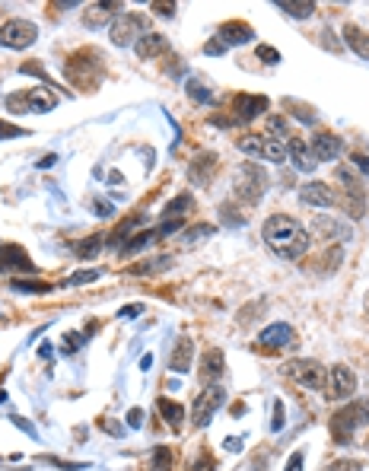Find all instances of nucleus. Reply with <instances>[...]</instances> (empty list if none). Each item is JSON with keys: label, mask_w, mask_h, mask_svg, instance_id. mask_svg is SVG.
<instances>
[{"label": "nucleus", "mask_w": 369, "mask_h": 471, "mask_svg": "<svg viewBox=\"0 0 369 471\" xmlns=\"http://www.w3.org/2000/svg\"><path fill=\"white\" fill-rule=\"evenodd\" d=\"M344 38H347V45H350L353 54H360L363 61H369V32H366V29H360V26L347 23V26H344Z\"/></svg>", "instance_id": "obj_25"}, {"label": "nucleus", "mask_w": 369, "mask_h": 471, "mask_svg": "<svg viewBox=\"0 0 369 471\" xmlns=\"http://www.w3.org/2000/svg\"><path fill=\"white\" fill-rule=\"evenodd\" d=\"M6 398V392H4V388H0V401H4Z\"/></svg>", "instance_id": "obj_55"}, {"label": "nucleus", "mask_w": 369, "mask_h": 471, "mask_svg": "<svg viewBox=\"0 0 369 471\" xmlns=\"http://www.w3.org/2000/svg\"><path fill=\"white\" fill-rule=\"evenodd\" d=\"M169 264H172V258H169V255H162V258H150V262H140V264H134V268H131V274H137V277H147V274H156V271H166Z\"/></svg>", "instance_id": "obj_30"}, {"label": "nucleus", "mask_w": 369, "mask_h": 471, "mask_svg": "<svg viewBox=\"0 0 369 471\" xmlns=\"http://www.w3.org/2000/svg\"><path fill=\"white\" fill-rule=\"evenodd\" d=\"M258 344L268 351H280V347H293V328L286 322H274L258 334Z\"/></svg>", "instance_id": "obj_19"}, {"label": "nucleus", "mask_w": 369, "mask_h": 471, "mask_svg": "<svg viewBox=\"0 0 369 471\" xmlns=\"http://www.w3.org/2000/svg\"><path fill=\"white\" fill-rule=\"evenodd\" d=\"M286 108L290 112H299V121H306V125H316V108H309V105H303V102H286Z\"/></svg>", "instance_id": "obj_37"}, {"label": "nucleus", "mask_w": 369, "mask_h": 471, "mask_svg": "<svg viewBox=\"0 0 369 471\" xmlns=\"http://www.w3.org/2000/svg\"><path fill=\"white\" fill-rule=\"evenodd\" d=\"M140 312H143V306L134 303V306H125V309L118 312V319H134V316H140Z\"/></svg>", "instance_id": "obj_50"}, {"label": "nucleus", "mask_w": 369, "mask_h": 471, "mask_svg": "<svg viewBox=\"0 0 369 471\" xmlns=\"http://www.w3.org/2000/svg\"><path fill=\"white\" fill-rule=\"evenodd\" d=\"M156 411L169 420V427H172V430H182L184 405H179V401H172V398H156Z\"/></svg>", "instance_id": "obj_26"}, {"label": "nucleus", "mask_w": 369, "mask_h": 471, "mask_svg": "<svg viewBox=\"0 0 369 471\" xmlns=\"http://www.w3.org/2000/svg\"><path fill=\"white\" fill-rule=\"evenodd\" d=\"M325 392L328 398L334 401H347L353 392H357V376H353V370L347 363H334L331 370H328L325 376Z\"/></svg>", "instance_id": "obj_9"}, {"label": "nucleus", "mask_w": 369, "mask_h": 471, "mask_svg": "<svg viewBox=\"0 0 369 471\" xmlns=\"http://www.w3.org/2000/svg\"><path fill=\"white\" fill-rule=\"evenodd\" d=\"M255 58L264 61V64H280V51H277V48H271V45H258Z\"/></svg>", "instance_id": "obj_38"}, {"label": "nucleus", "mask_w": 369, "mask_h": 471, "mask_svg": "<svg viewBox=\"0 0 369 471\" xmlns=\"http://www.w3.org/2000/svg\"><path fill=\"white\" fill-rule=\"evenodd\" d=\"M19 73H36L38 80H45V83H51V77H48V73L42 71V67H38V61H26V64L19 67Z\"/></svg>", "instance_id": "obj_40"}, {"label": "nucleus", "mask_w": 369, "mask_h": 471, "mask_svg": "<svg viewBox=\"0 0 369 471\" xmlns=\"http://www.w3.org/2000/svg\"><path fill=\"white\" fill-rule=\"evenodd\" d=\"M303 462H306V452L296 449V452L290 455V462H286V471H303Z\"/></svg>", "instance_id": "obj_45"}, {"label": "nucleus", "mask_w": 369, "mask_h": 471, "mask_svg": "<svg viewBox=\"0 0 369 471\" xmlns=\"http://www.w3.org/2000/svg\"><path fill=\"white\" fill-rule=\"evenodd\" d=\"M217 38H223V45H249L255 38V29H251L245 19H227V23L217 29Z\"/></svg>", "instance_id": "obj_18"}, {"label": "nucleus", "mask_w": 369, "mask_h": 471, "mask_svg": "<svg viewBox=\"0 0 369 471\" xmlns=\"http://www.w3.org/2000/svg\"><path fill=\"white\" fill-rule=\"evenodd\" d=\"M38 38V26L32 19H6L0 26V48H13V51H23L32 48Z\"/></svg>", "instance_id": "obj_7"}, {"label": "nucleus", "mask_w": 369, "mask_h": 471, "mask_svg": "<svg viewBox=\"0 0 369 471\" xmlns=\"http://www.w3.org/2000/svg\"><path fill=\"white\" fill-rule=\"evenodd\" d=\"M214 468H217V462L210 459V452H201L197 455V462L191 465V471H214Z\"/></svg>", "instance_id": "obj_42"}, {"label": "nucleus", "mask_w": 369, "mask_h": 471, "mask_svg": "<svg viewBox=\"0 0 369 471\" xmlns=\"http://www.w3.org/2000/svg\"><path fill=\"white\" fill-rule=\"evenodd\" d=\"M223 370H227V357H223L220 347H207L201 357V382L204 385H217V379L223 376Z\"/></svg>", "instance_id": "obj_16"}, {"label": "nucleus", "mask_w": 369, "mask_h": 471, "mask_svg": "<svg viewBox=\"0 0 369 471\" xmlns=\"http://www.w3.org/2000/svg\"><path fill=\"white\" fill-rule=\"evenodd\" d=\"M0 271L4 274H36V264L26 255L23 245L16 242H0Z\"/></svg>", "instance_id": "obj_12"}, {"label": "nucleus", "mask_w": 369, "mask_h": 471, "mask_svg": "<svg viewBox=\"0 0 369 471\" xmlns=\"http://www.w3.org/2000/svg\"><path fill=\"white\" fill-rule=\"evenodd\" d=\"M23 134H26V128L10 125V121L0 118V140H6V138H23Z\"/></svg>", "instance_id": "obj_39"}, {"label": "nucleus", "mask_w": 369, "mask_h": 471, "mask_svg": "<svg viewBox=\"0 0 369 471\" xmlns=\"http://www.w3.org/2000/svg\"><path fill=\"white\" fill-rule=\"evenodd\" d=\"M369 424V401H350L331 418V436L338 442H350L360 427Z\"/></svg>", "instance_id": "obj_3"}, {"label": "nucleus", "mask_w": 369, "mask_h": 471, "mask_svg": "<svg viewBox=\"0 0 369 471\" xmlns=\"http://www.w3.org/2000/svg\"><path fill=\"white\" fill-rule=\"evenodd\" d=\"M341 147H344V143H341V138L331 131H318V134H312V140H309V150H312V156H316V162L338 160Z\"/></svg>", "instance_id": "obj_15"}, {"label": "nucleus", "mask_w": 369, "mask_h": 471, "mask_svg": "<svg viewBox=\"0 0 369 471\" xmlns=\"http://www.w3.org/2000/svg\"><path fill=\"white\" fill-rule=\"evenodd\" d=\"M58 105V95H54L48 86H32V90H19L13 95H6V108L13 115H26V112H36V115H45Z\"/></svg>", "instance_id": "obj_4"}, {"label": "nucleus", "mask_w": 369, "mask_h": 471, "mask_svg": "<svg viewBox=\"0 0 369 471\" xmlns=\"http://www.w3.org/2000/svg\"><path fill=\"white\" fill-rule=\"evenodd\" d=\"M143 26H147V19H143L140 13H118V16L112 19V26H108V36H112L115 45H131L140 38Z\"/></svg>", "instance_id": "obj_11"}, {"label": "nucleus", "mask_w": 369, "mask_h": 471, "mask_svg": "<svg viewBox=\"0 0 369 471\" xmlns=\"http://www.w3.org/2000/svg\"><path fill=\"white\" fill-rule=\"evenodd\" d=\"M277 6L284 13H290L293 19H306L316 13V4H309V0H303V4H296V0H277Z\"/></svg>", "instance_id": "obj_29"}, {"label": "nucleus", "mask_w": 369, "mask_h": 471, "mask_svg": "<svg viewBox=\"0 0 369 471\" xmlns=\"http://www.w3.org/2000/svg\"><path fill=\"white\" fill-rule=\"evenodd\" d=\"M156 239H162V229L156 227V229H147V233H140V236H131L128 239V245H121V255H137V252H143L150 242H156Z\"/></svg>", "instance_id": "obj_27"}, {"label": "nucleus", "mask_w": 369, "mask_h": 471, "mask_svg": "<svg viewBox=\"0 0 369 471\" xmlns=\"http://www.w3.org/2000/svg\"><path fill=\"white\" fill-rule=\"evenodd\" d=\"M350 162H353V169H357L360 175H369V156H363V153H353V156H350Z\"/></svg>", "instance_id": "obj_44"}, {"label": "nucleus", "mask_w": 369, "mask_h": 471, "mask_svg": "<svg viewBox=\"0 0 369 471\" xmlns=\"http://www.w3.org/2000/svg\"><path fill=\"white\" fill-rule=\"evenodd\" d=\"M134 51H137V58L150 61V58H160L162 51H169V42H166V36H160V32H143L137 38V45H134Z\"/></svg>", "instance_id": "obj_23"}, {"label": "nucleus", "mask_w": 369, "mask_h": 471, "mask_svg": "<svg viewBox=\"0 0 369 471\" xmlns=\"http://www.w3.org/2000/svg\"><path fill=\"white\" fill-rule=\"evenodd\" d=\"M271 427L274 430H284V401H274V420H271Z\"/></svg>", "instance_id": "obj_48"}, {"label": "nucleus", "mask_w": 369, "mask_h": 471, "mask_svg": "<svg viewBox=\"0 0 369 471\" xmlns=\"http://www.w3.org/2000/svg\"><path fill=\"white\" fill-rule=\"evenodd\" d=\"M227 51V45L220 42V38H210L207 45H204V54H210V58H217V54H223Z\"/></svg>", "instance_id": "obj_46"}, {"label": "nucleus", "mask_w": 369, "mask_h": 471, "mask_svg": "<svg viewBox=\"0 0 369 471\" xmlns=\"http://www.w3.org/2000/svg\"><path fill=\"white\" fill-rule=\"evenodd\" d=\"M264 191H268V175H264V169L255 166V162H245V166L239 169L236 197L245 204H258L264 197Z\"/></svg>", "instance_id": "obj_5"}, {"label": "nucleus", "mask_w": 369, "mask_h": 471, "mask_svg": "<svg viewBox=\"0 0 369 471\" xmlns=\"http://www.w3.org/2000/svg\"><path fill=\"white\" fill-rule=\"evenodd\" d=\"M286 156L293 160V166L299 172H312L316 169V156L309 150V140H303V138H286Z\"/></svg>", "instance_id": "obj_20"}, {"label": "nucleus", "mask_w": 369, "mask_h": 471, "mask_svg": "<svg viewBox=\"0 0 369 471\" xmlns=\"http://www.w3.org/2000/svg\"><path fill=\"white\" fill-rule=\"evenodd\" d=\"M264 131H268V138H274V140H286V118L284 115H271V118L264 121Z\"/></svg>", "instance_id": "obj_34"}, {"label": "nucleus", "mask_w": 369, "mask_h": 471, "mask_svg": "<svg viewBox=\"0 0 369 471\" xmlns=\"http://www.w3.org/2000/svg\"><path fill=\"white\" fill-rule=\"evenodd\" d=\"M191 357H194V344H191V338H179V341H175L172 357H169V370H172V373L191 370Z\"/></svg>", "instance_id": "obj_24"}, {"label": "nucleus", "mask_w": 369, "mask_h": 471, "mask_svg": "<svg viewBox=\"0 0 369 471\" xmlns=\"http://www.w3.org/2000/svg\"><path fill=\"white\" fill-rule=\"evenodd\" d=\"M214 172H217V153H197L194 160H191V166H188V182L191 185H210V179H214Z\"/></svg>", "instance_id": "obj_17"}, {"label": "nucleus", "mask_w": 369, "mask_h": 471, "mask_svg": "<svg viewBox=\"0 0 369 471\" xmlns=\"http://www.w3.org/2000/svg\"><path fill=\"white\" fill-rule=\"evenodd\" d=\"M150 471H172V449H169V446H156L153 459H150Z\"/></svg>", "instance_id": "obj_33"}, {"label": "nucleus", "mask_w": 369, "mask_h": 471, "mask_svg": "<svg viewBox=\"0 0 369 471\" xmlns=\"http://www.w3.org/2000/svg\"><path fill=\"white\" fill-rule=\"evenodd\" d=\"M99 277H102V271H77L67 284H90V281H99Z\"/></svg>", "instance_id": "obj_41"}, {"label": "nucleus", "mask_w": 369, "mask_h": 471, "mask_svg": "<svg viewBox=\"0 0 369 471\" xmlns=\"http://www.w3.org/2000/svg\"><path fill=\"white\" fill-rule=\"evenodd\" d=\"M93 210L99 217H105V220H108V217H115V207H112V204H105V201H93Z\"/></svg>", "instance_id": "obj_49"}, {"label": "nucleus", "mask_w": 369, "mask_h": 471, "mask_svg": "<svg viewBox=\"0 0 369 471\" xmlns=\"http://www.w3.org/2000/svg\"><path fill=\"white\" fill-rule=\"evenodd\" d=\"M191 204H194V201H191V195H188V191H182V195H175L172 201L162 207V217H166V220H182V217L191 210Z\"/></svg>", "instance_id": "obj_28"}, {"label": "nucleus", "mask_w": 369, "mask_h": 471, "mask_svg": "<svg viewBox=\"0 0 369 471\" xmlns=\"http://www.w3.org/2000/svg\"><path fill=\"white\" fill-rule=\"evenodd\" d=\"M10 286H13L16 293H48V290H51L48 284H38V281H19V277H13Z\"/></svg>", "instance_id": "obj_36"}, {"label": "nucleus", "mask_w": 369, "mask_h": 471, "mask_svg": "<svg viewBox=\"0 0 369 471\" xmlns=\"http://www.w3.org/2000/svg\"><path fill=\"white\" fill-rule=\"evenodd\" d=\"M128 427H134V430L143 427V411H140V408H131V411H128Z\"/></svg>", "instance_id": "obj_47"}, {"label": "nucleus", "mask_w": 369, "mask_h": 471, "mask_svg": "<svg viewBox=\"0 0 369 471\" xmlns=\"http://www.w3.org/2000/svg\"><path fill=\"white\" fill-rule=\"evenodd\" d=\"M284 376L299 382L303 388H325V366L318 360H290L284 366Z\"/></svg>", "instance_id": "obj_8"}, {"label": "nucleus", "mask_w": 369, "mask_h": 471, "mask_svg": "<svg viewBox=\"0 0 369 471\" xmlns=\"http://www.w3.org/2000/svg\"><path fill=\"white\" fill-rule=\"evenodd\" d=\"M102 249H105V239L102 236H90V239H83V242L73 245V252H77L80 258H95Z\"/></svg>", "instance_id": "obj_31"}, {"label": "nucleus", "mask_w": 369, "mask_h": 471, "mask_svg": "<svg viewBox=\"0 0 369 471\" xmlns=\"http://www.w3.org/2000/svg\"><path fill=\"white\" fill-rule=\"evenodd\" d=\"M153 10L162 13V16H172V13H175V4H153Z\"/></svg>", "instance_id": "obj_51"}, {"label": "nucleus", "mask_w": 369, "mask_h": 471, "mask_svg": "<svg viewBox=\"0 0 369 471\" xmlns=\"http://www.w3.org/2000/svg\"><path fill=\"white\" fill-rule=\"evenodd\" d=\"M54 162H58V156H54V153H51V156H45V160H42V162H38V169H51V166H54Z\"/></svg>", "instance_id": "obj_52"}, {"label": "nucleus", "mask_w": 369, "mask_h": 471, "mask_svg": "<svg viewBox=\"0 0 369 471\" xmlns=\"http://www.w3.org/2000/svg\"><path fill=\"white\" fill-rule=\"evenodd\" d=\"M121 10H125L121 4H108V0H102V4L90 6V13H83V23H86V29H102V26H112V19L118 16Z\"/></svg>", "instance_id": "obj_22"}, {"label": "nucleus", "mask_w": 369, "mask_h": 471, "mask_svg": "<svg viewBox=\"0 0 369 471\" xmlns=\"http://www.w3.org/2000/svg\"><path fill=\"white\" fill-rule=\"evenodd\" d=\"M217 229L210 227V223H197V227H191V229H184L182 233V242H197V239H210Z\"/></svg>", "instance_id": "obj_35"}, {"label": "nucleus", "mask_w": 369, "mask_h": 471, "mask_svg": "<svg viewBox=\"0 0 369 471\" xmlns=\"http://www.w3.org/2000/svg\"><path fill=\"white\" fill-rule=\"evenodd\" d=\"M150 366H153V357H150V353H143V360H140V370H150Z\"/></svg>", "instance_id": "obj_53"}, {"label": "nucleus", "mask_w": 369, "mask_h": 471, "mask_svg": "<svg viewBox=\"0 0 369 471\" xmlns=\"http://www.w3.org/2000/svg\"><path fill=\"white\" fill-rule=\"evenodd\" d=\"M325 471H360V462H353V459H341V462H334V465H328Z\"/></svg>", "instance_id": "obj_43"}, {"label": "nucleus", "mask_w": 369, "mask_h": 471, "mask_svg": "<svg viewBox=\"0 0 369 471\" xmlns=\"http://www.w3.org/2000/svg\"><path fill=\"white\" fill-rule=\"evenodd\" d=\"M299 201H303L306 207H334V204H338V195H334L331 185H325V182H306V185L299 188Z\"/></svg>", "instance_id": "obj_14"}, {"label": "nucleus", "mask_w": 369, "mask_h": 471, "mask_svg": "<svg viewBox=\"0 0 369 471\" xmlns=\"http://www.w3.org/2000/svg\"><path fill=\"white\" fill-rule=\"evenodd\" d=\"M184 90H188V95L197 102V105H207V102L214 99V90H207V86H204L197 77H191L188 83H184Z\"/></svg>", "instance_id": "obj_32"}, {"label": "nucleus", "mask_w": 369, "mask_h": 471, "mask_svg": "<svg viewBox=\"0 0 369 471\" xmlns=\"http://www.w3.org/2000/svg\"><path fill=\"white\" fill-rule=\"evenodd\" d=\"M366 312H369V299H366Z\"/></svg>", "instance_id": "obj_56"}, {"label": "nucleus", "mask_w": 369, "mask_h": 471, "mask_svg": "<svg viewBox=\"0 0 369 471\" xmlns=\"http://www.w3.org/2000/svg\"><path fill=\"white\" fill-rule=\"evenodd\" d=\"M261 233H264L268 249L274 252V255L286 258V262H296V258H303L306 252H309V242H312L303 223L293 220V217H284V214L268 217Z\"/></svg>", "instance_id": "obj_1"}, {"label": "nucleus", "mask_w": 369, "mask_h": 471, "mask_svg": "<svg viewBox=\"0 0 369 471\" xmlns=\"http://www.w3.org/2000/svg\"><path fill=\"white\" fill-rule=\"evenodd\" d=\"M223 401H227V392H223L220 385L204 388V392L194 398V408H191V420H194V427H207L210 418L223 408Z\"/></svg>", "instance_id": "obj_10"}, {"label": "nucleus", "mask_w": 369, "mask_h": 471, "mask_svg": "<svg viewBox=\"0 0 369 471\" xmlns=\"http://www.w3.org/2000/svg\"><path fill=\"white\" fill-rule=\"evenodd\" d=\"M232 118L239 121V125H245V121H255L258 115L268 112V95H251V93H239L236 99H232Z\"/></svg>", "instance_id": "obj_13"}, {"label": "nucleus", "mask_w": 369, "mask_h": 471, "mask_svg": "<svg viewBox=\"0 0 369 471\" xmlns=\"http://www.w3.org/2000/svg\"><path fill=\"white\" fill-rule=\"evenodd\" d=\"M64 77L71 80L77 90H95L102 83V54L95 48L73 51L64 64Z\"/></svg>", "instance_id": "obj_2"}, {"label": "nucleus", "mask_w": 369, "mask_h": 471, "mask_svg": "<svg viewBox=\"0 0 369 471\" xmlns=\"http://www.w3.org/2000/svg\"><path fill=\"white\" fill-rule=\"evenodd\" d=\"M239 150L249 156H255V160H268V162H284L286 160V140H274V138H258V134H245V138H239Z\"/></svg>", "instance_id": "obj_6"}, {"label": "nucleus", "mask_w": 369, "mask_h": 471, "mask_svg": "<svg viewBox=\"0 0 369 471\" xmlns=\"http://www.w3.org/2000/svg\"><path fill=\"white\" fill-rule=\"evenodd\" d=\"M312 229H316L322 239H328V242H350V227L347 223H341L338 217H316V223H312Z\"/></svg>", "instance_id": "obj_21"}, {"label": "nucleus", "mask_w": 369, "mask_h": 471, "mask_svg": "<svg viewBox=\"0 0 369 471\" xmlns=\"http://www.w3.org/2000/svg\"><path fill=\"white\" fill-rule=\"evenodd\" d=\"M227 449H232V452H236V449H242V440H227Z\"/></svg>", "instance_id": "obj_54"}]
</instances>
